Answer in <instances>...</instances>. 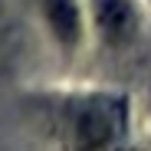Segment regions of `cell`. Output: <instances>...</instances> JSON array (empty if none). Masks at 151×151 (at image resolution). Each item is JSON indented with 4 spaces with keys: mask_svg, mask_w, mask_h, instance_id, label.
Masks as SVG:
<instances>
[{
    "mask_svg": "<svg viewBox=\"0 0 151 151\" xmlns=\"http://www.w3.org/2000/svg\"><path fill=\"white\" fill-rule=\"evenodd\" d=\"M122 109L118 105H109V102H89L86 112L79 115V125H76V135L86 148L92 145H102L109 141L115 132H118V122H122Z\"/></svg>",
    "mask_w": 151,
    "mask_h": 151,
    "instance_id": "1",
    "label": "cell"
},
{
    "mask_svg": "<svg viewBox=\"0 0 151 151\" xmlns=\"http://www.w3.org/2000/svg\"><path fill=\"white\" fill-rule=\"evenodd\" d=\"M95 20L105 36H122L132 27V4L128 0H95Z\"/></svg>",
    "mask_w": 151,
    "mask_h": 151,
    "instance_id": "2",
    "label": "cell"
},
{
    "mask_svg": "<svg viewBox=\"0 0 151 151\" xmlns=\"http://www.w3.org/2000/svg\"><path fill=\"white\" fill-rule=\"evenodd\" d=\"M46 13H49V23H53V30L59 40H76L79 33V17H76V7L72 0H46Z\"/></svg>",
    "mask_w": 151,
    "mask_h": 151,
    "instance_id": "3",
    "label": "cell"
}]
</instances>
